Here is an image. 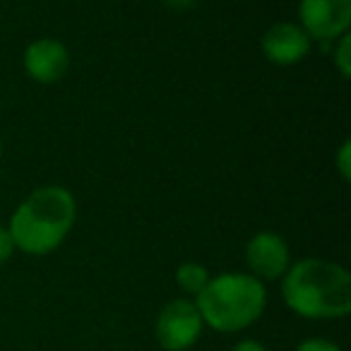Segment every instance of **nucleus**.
<instances>
[{
    "label": "nucleus",
    "instance_id": "nucleus-8",
    "mask_svg": "<svg viewBox=\"0 0 351 351\" xmlns=\"http://www.w3.org/2000/svg\"><path fill=\"white\" fill-rule=\"evenodd\" d=\"M70 68L68 46L58 39H36L25 49V70L34 82L53 84L65 77Z\"/></svg>",
    "mask_w": 351,
    "mask_h": 351
},
{
    "label": "nucleus",
    "instance_id": "nucleus-6",
    "mask_svg": "<svg viewBox=\"0 0 351 351\" xmlns=\"http://www.w3.org/2000/svg\"><path fill=\"white\" fill-rule=\"evenodd\" d=\"M245 263L250 274L263 279H279L291 265V250L287 241L274 231H260L245 245Z\"/></svg>",
    "mask_w": 351,
    "mask_h": 351
},
{
    "label": "nucleus",
    "instance_id": "nucleus-11",
    "mask_svg": "<svg viewBox=\"0 0 351 351\" xmlns=\"http://www.w3.org/2000/svg\"><path fill=\"white\" fill-rule=\"evenodd\" d=\"M337 171L346 183L351 181V140H344L337 149Z\"/></svg>",
    "mask_w": 351,
    "mask_h": 351
},
{
    "label": "nucleus",
    "instance_id": "nucleus-1",
    "mask_svg": "<svg viewBox=\"0 0 351 351\" xmlns=\"http://www.w3.org/2000/svg\"><path fill=\"white\" fill-rule=\"evenodd\" d=\"M284 303L308 320H335L351 311V274L325 258H303L282 277Z\"/></svg>",
    "mask_w": 351,
    "mask_h": 351
},
{
    "label": "nucleus",
    "instance_id": "nucleus-13",
    "mask_svg": "<svg viewBox=\"0 0 351 351\" xmlns=\"http://www.w3.org/2000/svg\"><path fill=\"white\" fill-rule=\"evenodd\" d=\"M296 351H341V349L327 339H306L298 344Z\"/></svg>",
    "mask_w": 351,
    "mask_h": 351
},
{
    "label": "nucleus",
    "instance_id": "nucleus-16",
    "mask_svg": "<svg viewBox=\"0 0 351 351\" xmlns=\"http://www.w3.org/2000/svg\"><path fill=\"white\" fill-rule=\"evenodd\" d=\"M0 156H3V142H0Z\"/></svg>",
    "mask_w": 351,
    "mask_h": 351
},
{
    "label": "nucleus",
    "instance_id": "nucleus-15",
    "mask_svg": "<svg viewBox=\"0 0 351 351\" xmlns=\"http://www.w3.org/2000/svg\"><path fill=\"white\" fill-rule=\"evenodd\" d=\"M164 3L171 8H176V10H186V8H191L195 0H164Z\"/></svg>",
    "mask_w": 351,
    "mask_h": 351
},
{
    "label": "nucleus",
    "instance_id": "nucleus-9",
    "mask_svg": "<svg viewBox=\"0 0 351 351\" xmlns=\"http://www.w3.org/2000/svg\"><path fill=\"white\" fill-rule=\"evenodd\" d=\"M176 282L186 293L197 296L207 287V282H210V272L200 263H183L181 267L176 269Z\"/></svg>",
    "mask_w": 351,
    "mask_h": 351
},
{
    "label": "nucleus",
    "instance_id": "nucleus-7",
    "mask_svg": "<svg viewBox=\"0 0 351 351\" xmlns=\"http://www.w3.org/2000/svg\"><path fill=\"white\" fill-rule=\"evenodd\" d=\"M263 56L274 65H296L311 53L313 39L301 25L277 22L263 34Z\"/></svg>",
    "mask_w": 351,
    "mask_h": 351
},
{
    "label": "nucleus",
    "instance_id": "nucleus-2",
    "mask_svg": "<svg viewBox=\"0 0 351 351\" xmlns=\"http://www.w3.org/2000/svg\"><path fill=\"white\" fill-rule=\"evenodd\" d=\"M77 219V202L63 186H41L17 205L10 217L15 250L27 255H49L60 248Z\"/></svg>",
    "mask_w": 351,
    "mask_h": 351
},
{
    "label": "nucleus",
    "instance_id": "nucleus-4",
    "mask_svg": "<svg viewBox=\"0 0 351 351\" xmlns=\"http://www.w3.org/2000/svg\"><path fill=\"white\" fill-rule=\"evenodd\" d=\"M202 325L205 322H202L195 303L188 298H176V301L166 303L156 315V341L166 351H186L200 339Z\"/></svg>",
    "mask_w": 351,
    "mask_h": 351
},
{
    "label": "nucleus",
    "instance_id": "nucleus-14",
    "mask_svg": "<svg viewBox=\"0 0 351 351\" xmlns=\"http://www.w3.org/2000/svg\"><path fill=\"white\" fill-rule=\"evenodd\" d=\"M231 351H267L260 341H253V339H245V341H239Z\"/></svg>",
    "mask_w": 351,
    "mask_h": 351
},
{
    "label": "nucleus",
    "instance_id": "nucleus-12",
    "mask_svg": "<svg viewBox=\"0 0 351 351\" xmlns=\"http://www.w3.org/2000/svg\"><path fill=\"white\" fill-rule=\"evenodd\" d=\"M15 253V243H12V236L5 226H0V265L8 263Z\"/></svg>",
    "mask_w": 351,
    "mask_h": 351
},
{
    "label": "nucleus",
    "instance_id": "nucleus-3",
    "mask_svg": "<svg viewBox=\"0 0 351 351\" xmlns=\"http://www.w3.org/2000/svg\"><path fill=\"white\" fill-rule=\"evenodd\" d=\"M195 298L202 322L224 335L250 327L267 306L265 284L253 274L241 272L210 277L207 287Z\"/></svg>",
    "mask_w": 351,
    "mask_h": 351
},
{
    "label": "nucleus",
    "instance_id": "nucleus-5",
    "mask_svg": "<svg viewBox=\"0 0 351 351\" xmlns=\"http://www.w3.org/2000/svg\"><path fill=\"white\" fill-rule=\"evenodd\" d=\"M298 17L313 41H337L351 27V0H301Z\"/></svg>",
    "mask_w": 351,
    "mask_h": 351
},
{
    "label": "nucleus",
    "instance_id": "nucleus-10",
    "mask_svg": "<svg viewBox=\"0 0 351 351\" xmlns=\"http://www.w3.org/2000/svg\"><path fill=\"white\" fill-rule=\"evenodd\" d=\"M335 68H337V73L341 75V77H349L351 75V39H349V34H344V36H339L337 39V46H335Z\"/></svg>",
    "mask_w": 351,
    "mask_h": 351
}]
</instances>
